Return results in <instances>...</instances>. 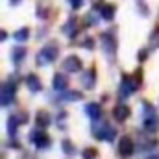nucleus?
I'll list each match as a JSON object with an SVG mask.
<instances>
[{
	"instance_id": "6ab92c4d",
	"label": "nucleus",
	"mask_w": 159,
	"mask_h": 159,
	"mask_svg": "<svg viewBox=\"0 0 159 159\" xmlns=\"http://www.w3.org/2000/svg\"><path fill=\"white\" fill-rule=\"evenodd\" d=\"M63 148H65V152H70V156H74V146H72V143H69V141H65L63 143Z\"/></svg>"
},
{
	"instance_id": "7ed1b4c3",
	"label": "nucleus",
	"mask_w": 159,
	"mask_h": 159,
	"mask_svg": "<svg viewBox=\"0 0 159 159\" xmlns=\"http://www.w3.org/2000/svg\"><path fill=\"white\" fill-rule=\"evenodd\" d=\"M63 67H65L67 72H78L80 69H81V61H80L78 56H69V57H65Z\"/></svg>"
},
{
	"instance_id": "9d476101",
	"label": "nucleus",
	"mask_w": 159,
	"mask_h": 159,
	"mask_svg": "<svg viewBox=\"0 0 159 159\" xmlns=\"http://www.w3.org/2000/svg\"><path fill=\"white\" fill-rule=\"evenodd\" d=\"M26 83H28V87H30V91H32V93L41 91V81H39V78H35L34 74H30V76L26 78Z\"/></svg>"
},
{
	"instance_id": "dca6fc26",
	"label": "nucleus",
	"mask_w": 159,
	"mask_h": 159,
	"mask_svg": "<svg viewBox=\"0 0 159 159\" xmlns=\"http://www.w3.org/2000/svg\"><path fill=\"white\" fill-rule=\"evenodd\" d=\"M28 34H30V30H28V28H22V30H19V32L15 34V39H17V41L28 39Z\"/></svg>"
},
{
	"instance_id": "0eeeda50",
	"label": "nucleus",
	"mask_w": 159,
	"mask_h": 159,
	"mask_svg": "<svg viewBox=\"0 0 159 159\" xmlns=\"http://www.w3.org/2000/svg\"><path fill=\"white\" fill-rule=\"evenodd\" d=\"M32 141H34V144H35L37 148H46V146L50 144L48 135H44V133H41V131H37V133L32 135Z\"/></svg>"
},
{
	"instance_id": "423d86ee",
	"label": "nucleus",
	"mask_w": 159,
	"mask_h": 159,
	"mask_svg": "<svg viewBox=\"0 0 159 159\" xmlns=\"http://www.w3.org/2000/svg\"><path fill=\"white\" fill-rule=\"evenodd\" d=\"M119 152H120V156H124V157H128V156H131V154H133V143H131V139L124 137V139L120 141Z\"/></svg>"
},
{
	"instance_id": "2eb2a0df",
	"label": "nucleus",
	"mask_w": 159,
	"mask_h": 159,
	"mask_svg": "<svg viewBox=\"0 0 159 159\" xmlns=\"http://www.w3.org/2000/svg\"><path fill=\"white\" fill-rule=\"evenodd\" d=\"M24 56H26V52H24L22 48H15V50H13V61H15V63H19L20 59H24Z\"/></svg>"
},
{
	"instance_id": "1a4fd4ad",
	"label": "nucleus",
	"mask_w": 159,
	"mask_h": 159,
	"mask_svg": "<svg viewBox=\"0 0 159 159\" xmlns=\"http://www.w3.org/2000/svg\"><path fill=\"white\" fill-rule=\"evenodd\" d=\"M67 83H69V80L65 78L63 74H56V76H54V81H52V85H54V89H57V91H61V89H65V87H67Z\"/></svg>"
},
{
	"instance_id": "f3484780",
	"label": "nucleus",
	"mask_w": 159,
	"mask_h": 159,
	"mask_svg": "<svg viewBox=\"0 0 159 159\" xmlns=\"http://www.w3.org/2000/svg\"><path fill=\"white\" fill-rule=\"evenodd\" d=\"M83 157L85 159H94L96 157V150H94V148H85V150H83Z\"/></svg>"
},
{
	"instance_id": "412c9836",
	"label": "nucleus",
	"mask_w": 159,
	"mask_h": 159,
	"mask_svg": "<svg viewBox=\"0 0 159 159\" xmlns=\"http://www.w3.org/2000/svg\"><path fill=\"white\" fill-rule=\"evenodd\" d=\"M70 6H72L74 9H78L80 6H81V0H70Z\"/></svg>"
},
{
	"instance_id": "aec40b11",
	"label": "nucleus",
	"mask_w": 159,
	"mask_h": 159,
	"mask_svg": "<svg viewBox=\"0 0 159 159\" xmlns=\"http://www.w3.org/2000/svg\"><path fill=\"white\" fill-rule=\"evenodd\" d=\"M15 122H17L15 117L9 119V133H11V135H15V129H17V124H15Z\"/></svg>"
},
{
	"instance_id": "ddd939ff",
	"label": "nucleus",
	"mask_w": 159,
	"mask_h": 159,
	"mask_svg": "<svg viewBox=\"0 0 159 159\" xmlns=\"http://www.w3.org/2000/svg\"><path fill=\"white\" fill-rule=\"evenodd\" d=\"M35 122H37L39 126L44 128V126H48V124H50V115H48L46 111H39V113H37V117H35Z\"/></svg>"
},
{
	"instance_id": "f8f14e48",
	"label": "nucleus",
	"mask_w": 159,
	"mask_h": 159,
	"mask_svg": "<svg viewBox=\"0 0 159 159\" xmlns=\"http://www.w3.org/2000/svg\"><path fill=\"white\" fill-rule=\"evenodd\" d=\"M93 85H94V70L91 69V70H87V72L83 74V87L91 89Z\"/></svg>"
},
{
	"instance_id": "4468645a",
	"label": "nucleus",
	"mask_w": 159,
	"mask_h": 159,
	"mask_svg": "<svg viewBox=\"0 0 159 159\" xmlns=\"http://www.w3.org/2000/svg\"><path fill=\"white\" fill-rule=\"evenodd\" d=\"M113 15H115V6H113V4H106V6L102 7V17L109 20Z\"/></svg>"
},
{
	"instance_id": "a211bd4d",
	"label": "nucleus",
	"mask_w": 159,
	"mask_h": 159,
	"mask_svg": "<svg viewBox=\"0 0 159 159\" xmlns=\"http://www.w3.org/2000/svg\"><path fill=\"white\" fill-rule=\"evenodd\" d=\"M63 100H80V93H67L65 96H63Z\"/></svg>"
},
{
	"instance_id": "9b49d317",
	"label": "nucleus",
	"mask_w": 159,
	"mask_h": 159,
	"mask_svg": "<svg viewBox=\"0 0 159 159\" xmlns=\"http://www.w3.org/2000/svg\"><path fill=\"white\" fill-rule=\"evenodd\" d=\"M85 113H87L91 119L96 120L98 117H100V107H98L96 104H87V106H85Z\"/></svg>"
},
{
	"instance_id": "f03ea898",
	"label": "nucleus",
	"mask_w": 159,
	"mask_h": 159,
	"mask_svg": "<svg viewBox=\"0 0 159 159\" xmlns=\"http://www.w3.org/2000/svg\"><path fill=\"white\" fill-rule=\"evenodd\" d=\"M57 57V48L56 46H44L43 50H41V54H39V61L41 63H50V61H54Z\"/></svg>"
},
{
	"instance_id": "20e7f679",
	"label": "nucleus",
	"mask_w": 159,
	"mask_h": 159,
	"mask_svg": "<svg viewBox=\"0 0 159 159\" xmlns=\"http://www.w3.org/2000/svg\"><path fill=\"white\" fill-rule=\"evenodd\" d=\"M13 93H15L13 83H4V87H2V106L11 104V100H13Z\"/></svg>"
},
{
	"instance_id": "6e6552de",
	"label": "nucleus",
	"mask_w": 159,
	"mask_h": 159,
	"mask_svg": "<svg viewBox=\"0 0 159 159\" xmlns=\"http://www.w3.org/2000/svg\"><path fill=\"white\" fill-rule=\"evenodd\" d=\"M113 117L119 120V122L126 120L129 117V107H128V106H117V107L113 109Z\"/></svg>"
},
{
	"instance_id": "39448f33",
	"label": "nucleus",
	"mask_w": 159,
	"mask_h": 159,
	"mask_svg": "<svg viewBox=\"0 0 159 159\" xmlns=\"http://www.w3.org/2000/svg\"><path fill=\"white\" fill-rule=\"evenodd\" d=\"M144 128L148 131H156L159 128V119L156 117V113H146L144 115Z\"/></svg>"
},
{
	"instance_id": "f257e3e1",
	"label": "nucleus",
	"mask_w": 159,
	"mask_h": 159,
	"mask_svg": "<svg viewBox=\"0 0 159 159\" xmlns=\"http://www.w3.org/2000/svg\"><path fill=\"white\" fill-rule=\"evenodd\" d=\"M94 135H96L98 139H102V141H113L115 129H113L109 124H106V122H98V124L94 126Z\"/></svg>"
}]
</instances>
